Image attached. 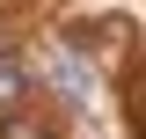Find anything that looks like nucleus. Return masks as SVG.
<instances>
[{
	"label": "nucleus",
	"instance_id": "f257e3e1",
	"mask_svg": "<svg viewBox=\"0 0 146 139\" xmlns=\"http://www.w3.org/2000/svg\"><path fill=\"white\" fill-rule=\"evenodd\" d=\"M22 95H29V66H22L15 51H0V110H15Z\"/></svg>",
	"mask_w": 146,
	"mask_h": 139
}]
</instances>
